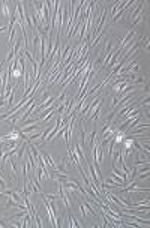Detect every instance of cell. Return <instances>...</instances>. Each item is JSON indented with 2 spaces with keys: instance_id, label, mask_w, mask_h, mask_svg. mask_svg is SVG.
Wrapping results in <instances>:
<instances>
[{
  "instance_id": "obj_1",
  "label": "cell",
  "mask_w": 150,
  "mask_h": 228,
  "mask_svg": "<svg viewBox=\"0 0 150 228\" xmlns=\"http://www.w3.org/2000/svg\"><path fill=\"white\" fill-rule=\"evenodd\" d=\"M0 9H2V14L8 18V20H11V17H12V12L11 9H12V6H9V3L8 2H0Z\"/></svg>"
},
{
  "instance_id": "obj_2",
  "label": "cell",
  "mask_w": 150,
  "mask_h": 228,
  "mask_svg": "<svg viewBox=\"0 0 150 228\" xmlns=\"http://www.w3.org/2000/svg\"><path fill=\"white\" fill-rule=\"evenodd\" d=\"M9 164H11V167H12V171H14V177H15V180L18 182V161H17V158H12V156H11Z\"/></svg>"
},
{
  "instance_id": "obj_3",
  "label": "cell",
  "mask_w": 150,
  "mask_h": 228,
  "mask_svg": "<svg viewBox=\"0 0 150 228\" xmlns=\"http://www.w3.org/2000/svg\"><path fill=\"white\" fill-rule=\"evenodd\" d=\"M141 12H143V3H138V6H137L134 11H131V14H129V18H131V21H134V20L138 17Z\"/></svg>"
},
{
  "instance_id": "obj_4",
  "label": "cell",
  "mask_w": 150,
  "mask_h": 228,
  "mask_svg": "<svg viewBox=\"0 0 150 228\" xmlns=\"http://www.w3.org/2000/svg\"><path fill=\"white\" fill-rule=\"evenodd\" d=\"M41 197L47 198L48 201H57L59 198H60V197H59V194H42V192H41Z\"/></svg>"
},
{
  "instance_id": "obj_5",
  "label": "cell",
  "mask_w": 150,
  "mask_h": 228,
  "mask_svg": "<svg viewBox=\"0 0 150 228\" xmlns=\"http://www.w3.org/2000/svg\"><path fill=\"white\" fill-rule=\"evenodd\" d=\"M113 173H114V174H117V176H120L122 179H125V180H126V177H128V174H125V173H123L122 170H119V168H117V167H116V164H113Z\"/></svg>"
},
{
  "instance_id": "obj_6",
  "label": "cell",
  "mask_w": 150,
  "mask_h": 228,
  "mask_svg": "<svg viewBox=\"0 0 150 228\" xmlns=\"http://www.w3.org/2000/svg\"><path fill=\"white\" fill-rule=\"evenodd\" d=\"M83 206L86 207V210H89V213H90V215H93V216L96 218V215H98V212H96V210H93L92 207H90V203H89V201H84V203H83Z\"/></svg>"
},
{
  "instance_id": "obj_7",
  "label": "cell",
  "mask_w": 150,
  "mask_h": 228,
  "mask_svg": "<svg viewBox=\"0 0 150 228\" xmlns=\"http://www.w3.org/2000/svg\"><path fill=\"white\" fill-rule=\"evenodd\" d=\"M96 129H93L92 132H90V135H89V143H90V146H93V143H95V140H96Z\"/></svg>"
},
{
  "instance_id": "obj_8",
  "label": "cell",
  "mask_w": 150,
  "mask_h": 228,
  "mask_svg": "<svg viewBox=\"0 0 150 228\" xmlns=\"http://www.w3.org/2000/svg\"><path fill=\"white\" fill-rule=\"evenodd\" d=\"M114 146H116V141H114V138H111V141H110V147H108V156H113Z\"/></svg>"
},
{
  "instance_id": "obj_9",
  "label": "cell",
  "mask_w": 150,
  "mask_h": 228,
  "mask_svg": "<svg viewBox=\"0 0 150 228\" xmlns=\"http://www.w3.org/2000/svg\"><path fill=\"white\" fill-rule=\"evenodd\" d=\"M69 227H71V228H72V227H81V224H78V221H77L75 218L69 216Z\"/></svg>"
},
{
  "instance_id": "obj_10",
  "label": "cell",
  "mask_w": 150,
  "mask_h": 228,
  "mask_svg": "<svg viewBox=\"0 0 150 228\" xmlns=\"http://www.w3.org/2000/svg\"><path fill=\"white\" fill-rule=\"evenodd\" d=\"M65 96H66V92H62V95L59 96L57 99H56V102H59V104H62L63 101H65Z\"/></svg>"
},
{
  "instance_id": "obj_11",
  "label": "cell",
  "mask_w": 150,
  "mask_h": 228,
  "mask_svg": "<svg viewBox=\"0 0 150 228\" xmlns=\"http://www.w3.org/2000/svg\"><path fill=\"white\" fill-rule=\"evenodd\" d=\"M35 219H36V224H38V227H39V228H42V227H44V224H42V221H41V218H39V215H38V213L35 215Z\"/></svg>"
},
{
  "instance_id": "obj_12",
  "label": "cell",
  "mask_w": 150,
  "mask_h": 228,
  "mask_svg": "<svg viewBox=\"0 0 150 228\" xmlns=\"http://www.w3.org/2000/svg\"><path fill=\"white\" fill-rule=\"evenodd\" d=\"M80 212H81V215H83V216H84V218H86V216H87V212H86V207H84V206H83V203L80 204Z\"/></svg>"
},
{
  "instance_id": "obj_13",
  "label": "cell",
  "mask_w": 150,
  "mask_h": 228,
  "mask_svg": "<svg viewBox=\"0 0 150 228\" xmlns=\"http://www.w3.org/2000/svg\"><path fill=\"white\" fill-rule=\"evenodd\" d=\"M5 65H6V60L0 62V77H2V72H3V69H5Z\"/></svg>"
},
{
  "instance_id": "obj_14",
  "label": "cell",
  "mask_w": 150,
  "mask_h": 228,
  "mask_svg": "<svg viewBox=\"0 0 150 228\" xmlns=\"http://www.w3.org/2000/svg\"><path fill=\"white\" fill-rule=\"evenodd\" d=\"M117 104H119V98H117V96H114V98H113V107H114V108L117 107Z\"/></svg>"
},
{
  "instance_id": "obj_15",
  "label": "cell",
  "mask_w": 150,
  "mask_h": 228,
  "mask_svg": "<svg viewBox=\"0 0 150 228\" xmlns=\"http://www.w3.org/2000/svg\"><path fill=\"white\" fill-rule=\"evenodd\" d=\"M0 198H6V195H5L3 192H0Z\"/></svg>"
},
{
  "instance_id": "obj_16",
  "label": "cell",
  "mask_w": 150,
  "mask_h": 228,
  "mask_svg": "<svg viewBox=\"0 0 150 228\" xmlns=\"http://www.w3.org/2000/svg\"><path fill=\"white\" fill-rule=\"evenodd\" d=\"M0 126H2V122H0Z\"/></svg>"
}]
</instances>
